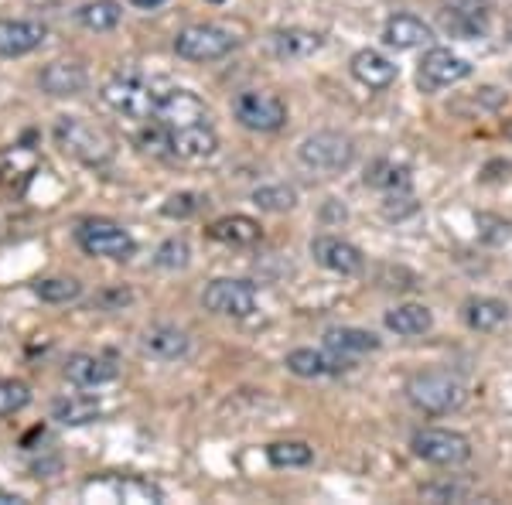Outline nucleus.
I'll return each mask as SVG.
<instances>
[{"label":"nucleus","mask_w":512,"mask_h":505,"mask_svg":"<svg viewBox=\"0 0 512 505\" xmlns=\"http://www.w3.org/2000/svg\"><path fill=\"white\" fill-rule=\"evenodd\" d=\"M55 140L69 157L89 168H103L113 157V137L96 123H86L79 117H59L55 120Z\"/></svg>","instance_id":"f257e3e1"},{"label":"nucleus","mask_w":512,"mask_h":505,"mask_svg":"<svg viewBox=\"0 0 512 505\" xmlns=\"http://www.w3.org/2000/svg\"><path fill=\"white\" fill-rule=\"evenodd\" d=\"M407 396L417 410L441 417V413H454L461 403L468 400V389L448 369H427V372H417V376L410 379Z\"/></svg>","instance_id":"f03ea898"},{"label":"nucleus","mask_w":512,"mask_h":505,"mask_svg":"<svg viewBox=\"0 0 512 505\" xmlns=\"http://www.w3.org/2000/svg\"><path fill=\"white\" fill-rule=\"evenodd\" d=\"M76 243L86 256H106V260H130L137 253L134 236L113 219H82L76 226Z\"/></svg>","instance_id":"7ed1b4c3"},{"label":"nucleus","mask_w":512,"mask_h":505,"mask_svg":"<svg viewBox=\"0 0 512 505\" xmlns=\"http://www.w3.org/2000/svg\"><path fill=\"white\" fill-rule=\"evenodd\" d=\"M414 454L427 465H437V468H458L472 458V441L458 430H444V427H424L414 434Z\"/></svg>","instance_id":"20e7f679"},{"label":"nucleus","mask_w":512,"mask_h":505,"mask_svg":"<svg viewBox=\"0 0 512 505\" xmlns=\"http://www.w3.org/2000/svg\"><path fill=\"white\" fill-rule=\"evenodd\" d=\"M297 157H301V164H308L311 171L335 175V171H345L355 161V144H352V137L338 134V130H321V134L304 137V144L297 147Z\"/></svg>","instance_id":"39448f33"},{"label":"nucleus","mask_w":512,"mask_h":505,"mask_svg":"<svg viewBox=\"0 0 512 505\" xmlns=\"http://www.w3.org/2000/svg\"><path fill=\"white\" fill-rule=\"evenodd\" d=\"M233 117L246 130L256 134H274L287 123V103L277 93H260V89H246L233 99Z\"/></svg>","instance_id":"423d86ee"},{"label":"nucleus","mask_w":512,"mask_h":505,"mask_svg":"<svg viewBox=\"0 0 512 505\" xmlns=\"http://www.w3.org/2000/svg\"><path fill=\"white\" fill-rule=\"evenodd\" d=\"M158 96L147 82H140L134 76H120L113 82H106L103 86V99L106 106H110L113 113H120V117L127 120H144L151 123L154 120V110H158Z\"/></svg>","instance_id":"0eeeda50"},{"label":"nucleus","mask_w":512,"mask_h":505,"mask_svg":"<svg viewBox=\"0 0 512 505\" xmlns=\"http://www.w3.org/2000/svg\"><path fill=\"white\" fill-rule=\"evenodd\" d=\"M236 48V38L229 35L219 24H192V28L178 31L175 38V52L185 62H216L226 59Z\"/></svg>","instance_id":"6e6552de"},{"label":"nucleus","mask_w":512,"mask_h":505,"mask_svg":"<svg viewBox=\"0 0 512 505\" xmlns=\"http://www.w3.org/2000/svg\"><path fill=\"white\" fill-rule=\"evenodd\" d=\"M472 76V62L454 55L451 48H427L424 59H420L417 69V82L424 93H437V89L458 86Z\"/></svg>","instance_id":"1a4fd4ad"},{"label":"nucleus","mask_w":512,"mask_h":505,"mask_svg":"<svg viewBox=\"0 0 512 505\" xmlns=\"http://www.w3.org/2000/svg\"><path fill=\"white\" fill-rule=\"evenodd\" d=\"M202 304H205V311L222 314V318H250L256 311V291L246 280L222 277V280H212L202 291Z\"/></svg>","instance_id":"9d476101"},{"label":"nucleus","mask_w":512,"mask_h":505,"mask_svg":"<svg viewBox=\"0 0 512 505\" xmlns=\"http://www.w3.org/2000/svg\"><path fill=\"white\" fill-rule=\"evenodd\" d=\"M48 41V24L38 18H4L0 21V59H21Z\"/></svg>","instance_id":"9b49d317"},{"label":"nucleus","mask_w":512,"mask_h":505,"mask_svg":"<svg viewBox=\"0 0 512 505\" xmlns=\"http://www.w3.org/2000/svg\"><path fill=\"white\" fill-rule=\"evenodd\" d=\"M311 256L325 270L342 273V277H359L366 270V256H362L359 246H352L349 239L338 236H315L311 239Z\"/></svg>","instance_id":"f8f14e48"},{"label":"nucleus","mask_w":512,"mask_h":505,"mask_svg":"<svg viewBox=\"0 0 512 505\" xmlns=\"http://www.w3.org/2000/svg\"><path fill=\"white\" fill-rule=\"evenodd\" d=\"M154 120L164 123V127H195V123L209 120V106L202 103L195 93L188 89H171V93L158 96V110H154Z\"/></svg>","instance_id":"ddd939ff"},{"label":"nucleus","mask_w":512,"mask_h":505,"mask_svg":"<svg viewBox=\"0 0 512 505\" xmlns=\"http://www.w3.org/2000/svg\"><path fill=\"white\" fill-rule=\"evenodd\" d=\"M441 28L451 38H478L489 28V0H451L441 11Z\"/></svg>","instance_id":"4468645a"},{"label":"nucleus","mask_w":512,"mask_h":505,"mask_svg":"<svg viewBox=\"0 0 512 505\" xmlns=\"http://www.w3.org/2000/svg\"><path fill=\"white\" fill-rule=\"evenodd\" d=\"M355 359H349V355H338L332 349H294L291 355H287V369L294 372V376L301 379H321V376H335V372H345L352 369Z\"/></svg>","instance_id":"2eb2a0df"},{"label":"nucleus","mask_w":512,"mask_h":505,"mask_svg":"<svg viewBox=\"0 0 512 505\" xmlns=\"http://www.w3.org/2000/svg\"><path fill=\"white\" fill-rule=\"evenodd\" d=\"M171 157L178 161H205L219 151V137L209 123H195V127H175L171 130Z\"/></svg>","instance_id":"dca6fc26"},{"label":"nucleus","mask_w":512,"mask_h":505,"mask_svg":"<svg viewBox=\"0 0 512 505\" xmlns=\"http://www.w3.org/2000/svg\"><path fill=\"white\" fill-rule=\"evenodd\" d=\"M38 86H41V93H48V96H79V93H86V86H89V72H86V65H79V62H48L45 69L38 72Z\"/></svg>","instance_id":"f3484780"},{"label":"nucleus","mask_w":512,"mask_h":505,"mask_svg":"<svg viewBox=\"0 0 512 505\" xmlns=\"http://www.w3.org/2000/svg\"><path fill=\"white\" fill-rule=\"evenodd\" d=\"M117 362L113 359H103V355H89V352H76L65 359V379L72 386H82V389H96L103 383H113L117 379Z\"/></svg>","instance_id":"a211bd4d"},{"label":"nucleus","mask_w":512,"mask_h":505,"mask_svg":"<svg viewBox=\"0 0 512 505\" xmlns=\"http://www.w3.org/2000/svg\"><path fill=\"white\" fill-rule=\"evenodd\" d=\"M89 492H106L110 502H151L158 505L164 502V492L154 482H144V478H106V482H89L86 485V495Z\"/></svg>","instance_id":"6ab92c4d"},{"label":"nucleus","mask_w":512,"mask_h":505,"mask_svg":"<svg viewBox=\"0 0 512 505\" xmlns=\"http://www.w3.org/2000/svg\"><path fill=\"white\" fill-rule=\"evenodd\" d=\"M140 349H144L147 355H154V359H161V362H178V359H185V355H188L192 342H188V335L181 328L154 325V328H147L144 335H140Z\"/></svg>","instance_id":"aec40b11"},{"label":"nucleus","mask_w":512,"mask_h":505,"mask_svg":"<svg viewBox=\"0 0 512 505\" xmlns=\"http://www.w3.org/2000/svg\"><path fill=\"white\" fill-rule=\"evenodd\" d=\"M434 38L431 24H424L414 14H396V18L386 21L383 28V41L396 52H414V48H424L427 41Z\"/></svg>","instance_id":"412c9836"},{"label":"nucleus","mask_w":512,"mask_h":505,"mask_svg":"<svg viewBox=\"0 0 512 505\" xmlns=\"http://www.w3.org/2000/svg\"><path fill=\"white\" fill-rule=\"evenodd\" d=\"M352 76L369 89H390L400 72H396V65L386 59L383 52H376V48H362V52L352 55Z\"/></svg>","instance_id":"4be33fe9"},{"label":"nucleus","mask_w":512,"mask_h":505,"mask_svg":"<svg viewBox=\"0 0 512 505\" xmlns=\"http://www.w3.org/2000/svg\"><path fill=\"white\" fill-rule=\"evenodd\" d=\"M209 236L222 246H233V250H246V246H256L263 239L260 222L250 219V215H226V219L212 222Z\"/></svg>","instance_id":"5701e85b"},{"label":"nucleus","mask_w":512,"mask_h":505,"mask_svg":"<svg viewBox=\"0 0 512 505\" xmlns=\"http://www.w3.org/2000/svg\"><path fill=\"white\" fill-rule=\"evenodd\" d=\"M321 45H325V38L318 35V31H308V28H287V31H277L274 38H270V48H274L277 59H311L315 52H321Z\"/></svg>","instance_id":"b1692460"},{"label":"nucleus","mask_w":512,"mask_h":505,"mask_svg":"<svg viewBox=\"0 0 512 505\" xmlns=\"http://www.w3.org/2000/svg\"><path fill=\"white\" fill-rule=\"evenodd\" d=\"M386 328L403 338H417L434 328V314L424 304H400V308L386 311Z\"/></svg>","instance_id":"393cba45"},{"label":"nucleus","mask_w":512,"mask_h":505,"mask_svg":"<svg viewBox=\"0 0 512 505\" xmlns=\"http://www.w3.org/2000/svg\"><path fill=\"white\" fill-rule=\"evenodd\" d=\"M325 349H332L338 355H349V359H359V355L379 349V338L373 331H362V328H328Z\"/></svg>","instance_id":"a878e982"},{"label":"nucleus","mask_w":512,"mask_h":505,"mask_svg":"<svg viewBox=\"0 0 512 505\" xmlns=\"http://www.w3.org/2000/svg\"><path fill=\"white\" fill-rule=\"evenodd\" d=\"M506 318H509V308L499 297H472V301L465 304V321L472 331H495L506 325Z\"/></svg>","instance_id":"bb28decb"},{"label":"nucleus","mask_w":512,"mask_h":505,"mask_svg":"<svg viewBox=\"0 0 512 505\" xmlns=\"http://www.w3.org/2000/svg\"><path fill=\"white\" fill-rule=\"evenodd\" d=\"M99 417V400L93 396H62L52 403V420L62 427H86Z\"/></svg>","instance_id":"cd10ccee"},{"label":"nucleus","mask_w":512,"mask_h":505,"mask_svg":"<svg viewBox=\"0 0 512 505\" xmlns=\"http://www.w3.org/2000/svg\"><path fill=\"white\" fill-rule=\"evenodd\" d=\"M123 18V7L117 0H89L76 11V21L86 31H113Z\"/></svg>","instance_id":"c85d7f7f"},{"label":"nucleus","mask_w":512,"mask_h":505,"mask_svg":"<svg viewBox=\"0 0 512 505\" xmlns=\"http://www.w3.org/2000/svg\"><path fill=\"white\" fill-rule=\"evenodd\" d=\"M366 185L379 188V192L393 195V192H410V171L403 164L393 161H376L373 168L366 171Z\"/></svg>","instance_id":"c756f323"},{"label":"nucleus","mask_w":512,"mask_h":505,"mask_svg":"<svg viewBox=\"0 0 512 505\" xmlns=\"http://www.w3.org/2000/svg\"><path fill=\"white\" fill-rule=\"evenodd\" d=\"M267 461L274 468H308L315 461V451L304 441H277L267 447Z\"/></svg>","instance_id":"7c9ffc66"},{"label":"nucleus","mask_w":512,"mask_h":505,"mask_svg":"<svg viewBox=\"0 0 512 505\" xmlns=\"http://www.w3.org/2000/svg\"><path fill=\"white\" fill-rule=\"evenodd\" d=\"M35 294L45 304H69V301H79L82 297V284L76 277H48V280H38Z\"/></svg>","instance_id":"2f4dec72"},{"label":"nucleus","mask_w":512,"mask_h":505,"mask_svg":"<svg viewBox=\"0 0 512 505\" xmlns=\"http://www.w3.org/2000/svg\"><path fill=\"white\" fill-rule=\"evenodd\" d=\"M253 205L263 212H287L297 205V192L291 185H263L253 192Z\"/></svg>","instance_id":"473e14b6"},{"label":"nucleus","mask_w":512,"mask_h":505,"mask_svg":"<svg viewBox=\"0 0 512 505\" xmlns=\"http://www.w3.org/2000/svg\"><path fill=\"white\" fill-rule=\"evenodd\" d=\"M31 403V389L21 379H0V417L24 410Z\"/></svg>","instance_id":"72a5a7b5"},{"label":"nucleus","mask_w":512,"mask_h":505,"mask_svg":"<svg viewBox=\"0 0 512 505\" xmlns=\"http://www.w3.org/2000/svg\"><path fill=\"white\" fill-rule=\"evenodd\" d=\"M188 260H192V250H188L185 239H168V243H161L158 253H154V267H161V270H185Z\"/></svg>","instance_id":"f704fd0d"},{"label":"nucleus","mask_w":512,"mask_h":505,"mask_svg":"<svg viewBox=\"0 0 512 505\" xmlns=\"http://www.w3.org/2000/svg\"><path fill=\"white\" fill-rule=\"evenodd\" d=\"M198 205H202V198L192 195V192H178L171 195L168 202L161 205V212L168 215V219H188V215L198 212Z\"/></svg>","instance_id":"c9c22d12"},{"label":"nucleus","mask_w":512,"mask_h":505,"mask_svg":"<svg viewBox=\"0 0 512 505\" xmlns=\"http://www.w3.org/2000/svg\"><path fill=\"white\" fill-rule=\"evenodd\" d=\"M134 301V294L127 291V287H113V291H103L96 297V308H106V311H117V308H123V304H130Z\"/></svg>","instance_id":"e433bc0d"},{"label":"nucleus","mask_w":512,"mask_h":505,"mask_svg":"<svg viewBox=\"0 0 512 505\" xmlns=\"http://www.w3.org/2000/svg\"><path fill=\"white\" fill-rule=\"evenodd\" d=\"M424 495H431L437 502H451V499H465V488L458 485H427Z\"/></svg>","instance_id":"4c0bfd02"},{"label":"nucleus","mask_w":512,"mask_h":505,"mask_svg":"<svg viewBox=\"0 0 512 505\" xmlns=\"http://www.w3.org/2000/svg\"><path fill=\"white\" fill-rule=\"evenodd\" d=\"M137 7H147V11H151V7H158V4H164V0H134Z\"/></svg>","instance_id":"58836bf2"},{"label":"nucleus","mask_w":512,"mask_h":505,"mask_svg":"<svg viewBox=\"0 0 512 505\" xmlns=\"http://www.w3.org/2000/svg\"><path fill=\"white\" fill-rule=\"evenodd\" d=\"M216 4H219V0H216Z\"/></svg>","instance_id":"ea45409f"}]
</instances>
